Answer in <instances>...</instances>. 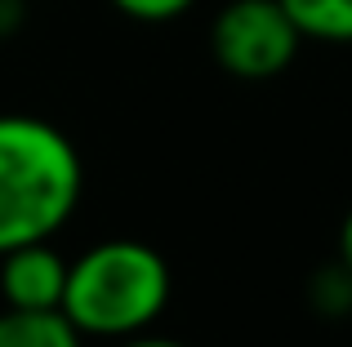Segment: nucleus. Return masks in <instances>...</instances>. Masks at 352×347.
<instances>
[{
	"instance_id": "nucleus-1",
	"label": "nucleus",
	"mask_w": 352,
	"mask_h": 347,
	"mask_svg": "<svg viewBox=\"0 0 352 347\" xmlns=\"http://www.w3.org/2000/svg\"><path fill=\"white\" fill-rule=\"evenodd\" d=\"M85 169L58 125L41 116H0V254L54 241L80 205Z\"/></svg>"
},
{
	"instance_id": "nucleus-2",
	"label": "nucleus",
	"mask_w": 352,
	"mask_h": 347,
	"mask_svg": "<svg viewBox=\"0 0 352 347\" xmlns=\"http://www.w3.org/2000/svg\"><path fill=\"white\" fill-rule=\"evenodd\" d=\"M170 263L143 241H98L80 259L67 263V289L63 307L80 339H134L147 334V325L165 312L170 303Z\"/></svg>"
},
{
	"instance_id": "nucleus-3",
	"label": "nucleus",
	"mask_w": 352,
	"mask_h": 347,
	"mask_svg": "<svg viewBox=\"0 0 352 347\" xmlns=\"http://www.w3.org/2000/svg\"><path fill=\"white\" fill-rule=\"evenodd\" d=\"M303 36L281 0H228L210 27L214 62L236 80H272L294 62Z\"/></svg>"
},
{
	"instance_id": "nucleus-4",
	"label": "nucleus",
	"mask_w": 352,
	"mask_h": 347,
	"mask_svg": "<svg viewBox=\"0 0 352 347\" xmlns=\"http://www.w3.org/2000/svg\"><path fill=\"white\" fill-rule=\"evenodd\" d=\"M67 263L54 241H32L0 254V298L18 312H58L67 289Z\"/></svg>"
},
{
	"instance_id": "nucleus-5",
	"label": "nucleus",
	"mask_w": 352,
	"mask_h": 347,
	"mask_svg": "<svg viewBox=\"0 0 352 347\" xmlns=\"http://www.w3.org/2000/svg\"><path fill=\"white\" fill-rule=\"evenodd\" d=\"M0 347H85L80 330L63 312H0Z\"/></svg>"
},
{
	"instance_id": "nucleus-6",
	"label": "nucleus",
	"mask_w": 352,
	"mask_h": 347,
	"mask_svg": "<svg viewBox=\"0 0 352 347\" xmlns=\"http://www.w3.org/2000/svg\"><path fill=\"white\" fill-rule=\"evenodd\" d=\"M303 40L352 45V0H281Z\"/></svg>"
},
{
	"instance_id": "nucleus-7",
	"label": "nucleus",
	"mask_w": 352,
	"mask_h": 347,
	"mask_svg": "<svg viewBox=\"0 0 352 347\" xmlns=\"http://www.w3.org/2000/svg\"><path fill=\"white\" fill-rule=\"evenodd\" d=\"M312 307H317V312H326V316L352 312V272L339 259L312 276Z\"/></svg>"
},
{
	"instance_id": "nucleus-8",
	"label": "nucleus",
	"mask_w": 352,
	"mask_h": 347,
	"mask_svg": "<svg viewBox=\"0 0 352 347\" xmlns=\"http://www.w3.org/2000/svg\"><path fill=\"white\" fill-rule=\"evenodd\" d=\"M197 0H112V9H120L134 23H170V18H183Z\"/></svg>"
},
{
	"instance_id": "nucleus-9",
	"label": "nucleus",
	"mask_w": 352,
	"mask_h": 347,
	"mask_svg": "<svg viewBox=\"0 0 352 347\" xmlns=\"http://www.w3.org/2000/svg\"><path fill=\"white\" fill-rule=\"evenodd\" d=\"M23 27V0H0V36H14Z\"/></svg>"
},
{
	"instance_id": "nucleus-10",
	"label": "nucleus",
	"mask_w": 352,
	"mask_h": 347,
	"mask_svg": "<svg viewBox=\"0 0 352 347\" xmlns=\"http://www.w3.org/2000/svg\"><path fill=\"white\" fill-rule=\"evenodd\" d=\"M339 263L352 272V209H348V218H344V227H339Z\"/></svg>"
},
{
	"instance_id": "nucleus-11",
	"label": "nucleus",
	"mask_w": 352,
	"mask_h": 347,
	"mask_svg": "<svg viewBox=\"0 0 352 347\" xmlns=\"http://www.w3.org/2000/svg\"><path fill=\"white\" fill-rule=\"evenodd\" d=\"M116 347H188L179 339H152V334H134V339H120Z\"/></svg>"
}]
</instances>
